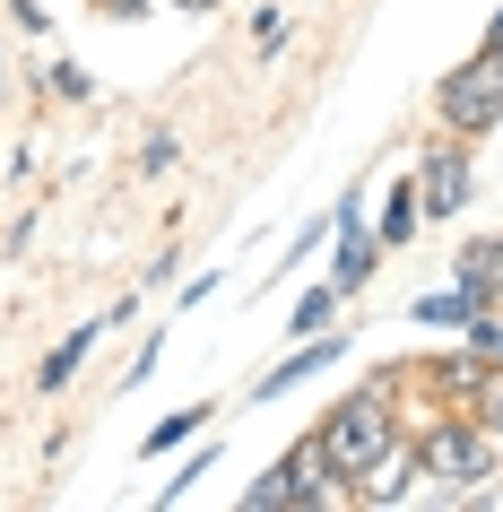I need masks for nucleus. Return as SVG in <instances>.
<instances>
[{"label": "nucleus", "mask_w": 503, "mask_h": 512, "mask_svg": "<svg viewBox=\"0 0 503 512\" xmlns=\"http://www.w3.org/2000/svg\"><path fill=\"white\" fill-rule=\"evenodd\" d=\"M399 382H408V374H373L365 391H347V400L313 426L321 460H330V478H347V486H356V478L373 469V460H382V452L399 443Z\"/></svg>", "instance_id": "obj_1"}, {"label": "nucleus", "mask_w": 503, "mask_h": 512, "mask_svg": "<svg viewBox=\"0 0 503 512\" xmlns=\"http://www.w3.org/2000/svg\"><path fill=\"white\" fill-rule=\"evenodd\" d=\"M503 460V426H486V417H434V426L417 434V478L434 504H477V478H495Z\"/></svg>", "instance_id": "obj_2"}, {"label": "nucleus", "mask_w": 503, "mask_h": 512, "mask_svg": "<svg viewBox=\"0 0 503 512\" xmlns=\"http://www.w3.org/2000/svg\"><path fill=\"white\" fill-rule=\"evenodd\" d=\"M321 504H356V486L330 478V460H321V443L304 434L295 452L269 460V478L243 486V512H321Z\"/></svg>", "instance_id": "obj_3"}, {"label": "nucleus", "mask_w": 503, "mask_h": 512, "mask_svg": "<svg viewBox=\"0 0 503 512\" xmlns=\"http://www.w3.org/2000/svg\"><path fill=\"white\" fill-rule=\"evenodd\" d=\"M434 122H443L451 139L503 131V53H486V44H477L469 61H451L443 79H434Z\"/></svg>", "instance_id": "obj_4"}, {"label": "nucleus", "mask_w": 503, "mask_h": 512, "mask_svg": "<svg viewBox=\"0 0 503 512\" xmlns=\"http://www.w3.org/2000/svg\"><path fill=\"white\" fill-rule=\"evenodd\" d=\"M425 391L451 408V417H486V426H503V365L477 348H451L425 365Z\"/></svg>", "instance_id": "obj_5"}, {"label": "nucleus", "mask_w": 503, "mask_h": 512, "mask_svg": "<svg viewBox=\"0 0 503 512\" xmlns=\"http://www.w3.org/2000/svg\"><path fill=\"white\" fill-rule=\"evenodd\" d=\"M477 191V165H469V139H443V148H425L417 157V200L425 217H460Z\"/></svg>", "instance_id": "obj_6"}, {"label": "nucleus", "mask_w": 503, "mask_h": 512, "mask_svg": "<svg viewBox=\"0 0 503 512\" xmlns=\"http://www.w3.org/2000/svg\"><path fill=\"white\" fill-rule=\"evenodd\" d=\"M347 356V339L339 330H313V348H295V356H278V365H269L261 382H252V400H287L295 382H313V374H330V365H339Z\"/></svg>", "instance_id": "obj_7"}, {"label": "nucleus", "mask_w": 503, "mask_h": 512, "mask_svg": "<svg viewBox=\"0 0 503 512\" xmlns=\"http://www.w3.org/2000/svg\"><path fill=\"white\" fill-rule=\"evenodd\" d=\"M417 486H425V478H417V443L399 434L391 452H382V460L365 469V478H356V504H373V512H382V504H408Z\"/></svg>", "instance_id": "obj_8"}, {"label": "nucleus", "mask_w": 503, "mask_h": 512, "mask_svg": "<svg viewBox=\"0 0 503 512\" xmlns=\"http://www.w3.org/2000/svg\"><path fill=\"white\" fill-rule=\"evenodd\" d=\"M373 261H382V235H365V217H339V252H330V287L347 304L373 287Z\"/></svg>", "instance_id": "obj_9"}, {"label": "nucleus", "mask_w": 503, "mask_h": 512, "mask_svg": "<svg viewBox=\"0 0 503 512\" xmlns=\"http://www.w3.org/2000/svg\"><path fill=\"white\" fill-rule=\"evenodd\" d=\"M451 287H460V296H469L477 313H486V304H495V313H503V235L469 243V252L451 261Z\"/></svg>", "instance_id": "obj_10"}, {"label": "nucleus", "mask_w": 503, "mask_h": 512, "mask_svg": "<svg viewBox=\"0 0 503 512\" xmlns=\"http://www.w3.org/2000/svg\"><path fill=\"white\" fill-rule=\"evenodd\" d=\"M113 322H122V304H113L105 322H87V330H70V339H61V348L44 356V365H35V391H61V382H70V374H79V365H87V356H96V339H105Z\"/></svg>", "instance_id": "obj_11"}, {"label": "nucleus", "mask_w": 503, "mask_h": 512, "mask_svg": "<svg viewBox=\"0 0 503 512\" xmlns=\"http://www.w3.org/2000/svg\"><path fill=\"white\" fill-rule=\"evenodd\" d=\"M469 313H477V304L460 296V287H425V296L408 304V322H425V330H460Z\"/></svg>", "instance_id": "obj_12"}, {"label": "nucleus", "mask_w": 503, "mask_h": 512, "mask_svg": "<svg viewBox=\"0 0 503 512\" xmlns=\"http://www.w3.org/2000/svg\"><path fill=\"white\" fill-rule=\"evenodd\" d=\"M417 226H425V200H417V183H399V191H391V209H382V226H373V235H382V243H408Z\"/></svg>", "instance_id": "obj_13"}, {"label": "nucleus", "mask_w": 503, "mask_h": 512, "mask_svg": "<svg viewBox=\"0 0 503 512\" xmlns=\"http://www.w3.org/2000/svg\"><path fill=\"white\" fill-rule=\"evenodd\" d=\"M339 287H330V278H321V287H304V296H295V330H304V339H313V330H330V313H339Z\"/></svg>", "instance_id": "obj_14"}, {"label": "nucleus", "mask_w": 503, "mask_h": 512, "mask_svg": "<svg viewBox=\"0 0 503 512\" xmlns=\"http://www.w3.org/2000/svg\"><path fill=\"white\" fill-rule=\"evenodd\" d=\"M200 426H209V408H174V417H165V426L148 434V460H157V452H174V443H191Z\"/></svg>", "instance_id": "obj_15"}, {"label": "nucleus", "mask_w": 503, "mask_h": 512, "mask_svg": "<svg viewBox=\"0 0 503 512\" xmlns=\"http://www.w3.org/2000/svg\"><path fill=\"white\" fill-rule=\"evenodd\" d=\"M252 44H261V61H278V44H287V9H261V27H252Z\"/></svg>", "instance_id": "obj_16"}, {"label": "nucleus", "mask_w": 503, "mask_h": 512, "mask_svg": "<svg viewBox=\"0 0 503 512\" xmlns=\"http://www.w3.org/2000/svg\"><path fill=\"white\" fill-rule=\"evenodd\" d=\"M486 53H503V9H495V18H486Z\"/></svg>", "instance_id": "obj_17"}, {"label": "nucleus", "mask_w": 503, "mask_h": 512, "mask_svg": "<svg viewBox=\"0 0 503 512\" xmlns=\"http://www.w3.org/2000/svg\"><path fill=\"white\" fill-rule=\"evenodd\" d=\"M105 9H113V18H139V9H148V0H105Z\"/></svg>", "instance_id": "obj_18"}, {"label": "nucleus", "mask_w": 503, "mask_h": 512, "mask_svg": "<svg viewBox=\"0 0 503 512\" xmlns=\"http://www.w3.org/2000/svg\"><path fill=\"white\" fill-rule=\"evenodd\" d=\"M174 9H217V0H174Z\"/></svg>", "instance_id": "obj_19"}]
</instances>
